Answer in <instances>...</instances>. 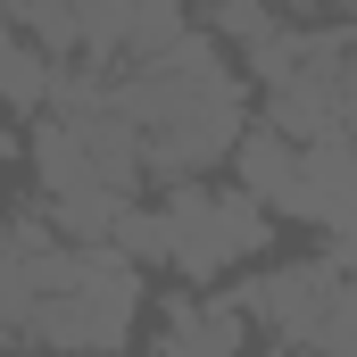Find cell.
<instances>
[{"label": "cell", "instance_id": "3957f363", "mask_svg": "<svg viewBox=\"0 0 357 357\" xmlns=\"http://www.w3.org/2000/svg\"><path fill=\"white\" fill-rule=\"evenodd\" d=\"M233 183H241L266 216L307 225V167H299V142H291V133H274V125H241V142H233Z\"/></svg>", "mask_w": 357, "mask_h": 357}, {"label": "cell", "instance_id": "277c9868", "mask_svg": "<svg viewBox=\"0 0 357 357\" xmlns=\"http://www.w3.org/2000/svg\"><path fill=\"white\" fill-rule=\"evenodd\" d=\"M150 357H250V324H241V307H233V299L175 291V299L158 307Z\"/></svg>", "mask_w": 357, "mask_h": 357}, {"label": "cell", "instance_id": "30bf717a", "mask_svg": "<svg viewBox=\"0 0 357 357\" xmlns=\"http://www.w3.org/2000/svg\"><path fill=\"white\" fill-rule=\"evenodd\" d=\"M349 266H357V250H349Z\"/></svg>", "mask_w": 357, "mask_h": 357}, {"label": "cell", "instance_id": "7a4b0ae2", "mask_svg": "<svg viewBox=\"0 0 357 357\" xmlns=\"http://www.w3.org/2000/svg\"><path fill=\"white\" fill-rule=\"evenodd\" d=\"M158 233H167V266L191 274V282H216V274L266 258L274 241V216L241 191V183H175L158 199Z\"/></svg>", "mask_w": 357, "mask_h": 357}, {"label": "cell", "instance_id": "52a82bcc", "mask_svg": "<svg viewBox=\"0 0 357 357\" xmlns=\"http://www.w3.org/2000/svg\"><path fill=\"white\" fill-rule=\"evenodd\" d=\"M183 33H191V8H183V0H133V8H125V67L167 59Z\"/></svg>", "mask_w": 357, "mask_h": 357}, {"label": "cell", "instance_id": "6da1fadb", "mask_svg": "<svg viewBox=\"0 0 357 357\" xmlns=\"http://www.w3.org/2000/svg\"><path fill=\"white\" fill-rule=\"evenodd\" d=\"M116 116L142 133V167L150 175L191 183V175H208L216 158H233V142H241V75L191 25L167 59L116 75Z\"/></svg>", "mask_w": 357, "mask_h": 357}, {"label": "cell", "instance_id": "ba28073f", "mask_svg": "<svg viewBox=\"0 0 357 357\" xmlns=\"http://www.w3.org/2000/svg\"><path fill=\"white\" fill-rule=\"evenodd\" d=\"M307 349L316 357H357V274H341V291H333V307L316 316Z\"/></svg>", "mask_w": 357, "mask_h": 357}, {"label": "cell", "instance_id": "8992f818", "mask_svg": "<svg viewBox=\"0 0 357 357\" xmlns=\"http://www.w3.org/2000/svg\"><path fill=\"white\" fill-rule=\"evenodd\" d=\"M50 75H59V67H50L25 33H8V25H0V108H8V116H42Z\"/></svg>", "mask_w": 357, "mask_h": 357}, {"label": "cell", "instance_id": "9c48e42d", "mask_svg": "<svg viewBox=\"0 0 357 357\" xmlns=\"http://www.w3.org/2000/svg\"><path fill=\"white\" fill-rule=\"evenodd\" d=\"M0 357H25V349H17V341H0Z\"/></svg>", "mask_w": 357, "mask_h": 357}, {"label": "cell", "instance_id": "5b68a950", "mask_svg": "<svg viewBox=\"0 0 357 357\" xmlns=\"http://www.w3.org/2000/svg\"><path fill=\"white\" fill-rule=\"evenodd\" d=\"M33 183H42V199H75V191H108L100 167H91V142L75 116H33Z\"/></svg>", "mask_w": 357, "mask_h": 357}]
</instances>
